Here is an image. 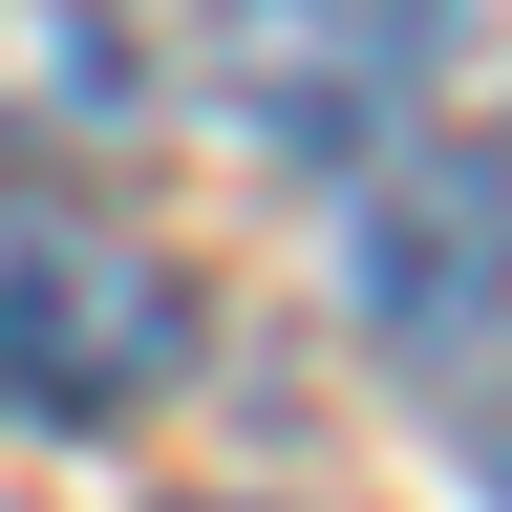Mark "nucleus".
Wrapping results in <instances>:
<instances>
[{"instance_id": "f03ea898", "label": "nucleus", "mask_w": 512, "mask_h": 512, "mask_svg": "<svg viewBox=\"0 0 512 512\" xmlns=\"http://www.w3.org/2000/svg\"><path fill=\"white\" fill-rule=\"evenodd\" d=\"M448 86V0H214V107L278 171H406Z\"/></svg>"}, {"instance_id": "7ed1b4c3", "label": "nucleus", "mask_w": 512, "mask_h": 512, "mask_svg": "<svg viewBox=\"0 0 512 512\" xmlns=\"http://www.w3.org/2000/svg\"><path fill=\"white\" fill-rule=\"evenodd\" d=\"M363 320L406 363H470L491 320H512V214H491V171H363Z\"/></svg>"}, {"instance_id": "f257e3e1", "label": "nucleus", "mask_w": 512, "mask_h": 512, "mask_svg": "<svg viewBox=\"0 0 512 512\" xmlns=\"http://www.w3.org/2000/svg\"><path fill=\"white\" fill-rule=\"evenodd\" d=\"M192 384V278L64 171H0V427H128Z\"/></svg>"}, {"instance_id": "20e7f679", "label": "nucleus", "mask_w": 512, "mask_h": 512, "mask_svg": "<svg viewBox=\"0 0 512 512\" xmlns=\"http://www.w3.org/2000/svg\"><path fill=\"white\" fill-rule=\"evenodd\" d=\"M128 107H150V64H128L107 0H0V128L22 150H107Z\"/></svg>"}]
</instances>
